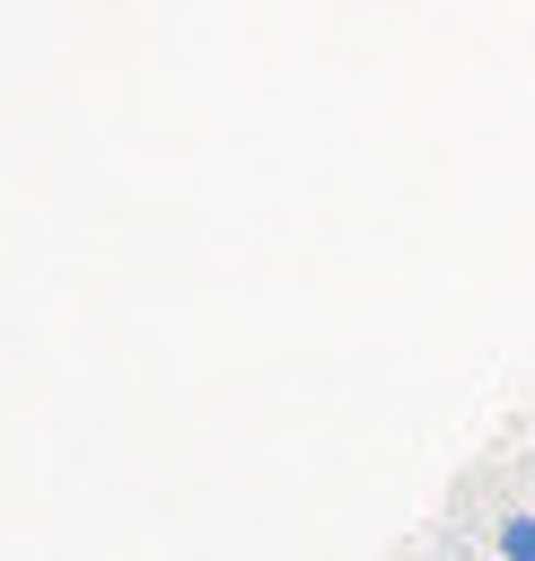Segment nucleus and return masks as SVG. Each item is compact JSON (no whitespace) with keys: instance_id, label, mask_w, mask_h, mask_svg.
<instances>
[{"instance_id":"nucleus-1","label":"nucleus","mask_w":535,"mask_h":561,"mask_svg":"<svg viewBox=\"0 0 535 561\" xmlns=\"http://www.w3.org/2000/svg\"><path fill=\"white\" fill-rule=\"evenodd\" d=\"M491 543H500V561H535V508H509Z\"/></svg>"}]
</instances>
